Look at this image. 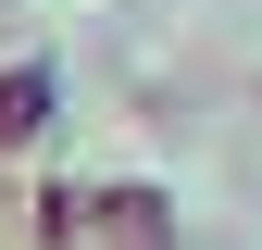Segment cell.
Wrapping results in <instances>:
<instances>
[{
    "label": "cell",
    "instance_id": "cell-1",
    "mask_svg": "<svg viewBox=\"0 0 262 250\" xmlns=\"http://www.w3.org/2000/svg\"><path fill=\"white\" fill-rule=\"evenodd\" d=\"M75 238L88 250H175V187H150V175L75 187Z\"/></svg>",
    "mask_w": 262,
    "mask_h": 250
},
{
    "label": "cell",
    "instance_id": "cell-2",
    "mask_svg": "<svg viewBox=\"0 0 262 250\" xmlns=\"http://www.w3.org/2000/svg\"><path fill=\"white\" fill-rule=\"evenodd\" d=\"M50 113H62V75H50V62H0V150H25Z\"/></svg>",
    "mask_w": 262,
    "mask_h": 250
}]
</instances>
